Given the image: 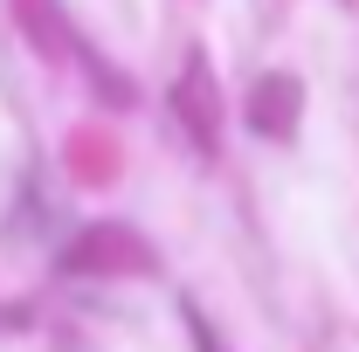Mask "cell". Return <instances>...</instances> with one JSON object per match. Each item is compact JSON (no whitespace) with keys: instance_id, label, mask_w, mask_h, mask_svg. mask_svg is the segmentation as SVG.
<instances>
[{"instance_id":"1","label":"cell","mask_w":359,"mask_h":352,"mask_svg":"<svg viewBox=\"0 0 359 352\" xmlns=\"http://www.w3.org/2000/svg\"><path fill=\"white\" fill-rule=\"evenodd\" d=\"M62 269H69V276H152V249L138 242L132 228L97 221V228H83V235L62 249Z\"/></svg>"},{"instance_id":"2","label":"cell","mask_w":359,"mask_h":352,"mask_svg":"<svg viewBox=\"0 0 359 352\" xmlns=\"http://www.w3.org/2000/svg\"><path fill=\"white\" fill-rule=\"evenodd\" d=\"M173 118L194 132L201 152H215V145H222V90H215V69H208V55H201V48L187 55V69H180V83H173Z\"/></svg>"},{"instance_id":"3","label":"cell","mask_w":359,"mask_h":352,"mask_svg":"<svg viewBox=\"0 0 359 352\" xmlns=\"http://www.w3.org/2000/svg\"><path fill=\"white\" fill-rule=\"evenodd\" d=\"M297 76H263V83L249 90V125L263 138H290L297 132Z\"/></svg>"},{"instance_id":"4","label":"cell","mask_w":359,"mask_h":352,"mask_svg":"<svg viewBox=\"0 0 359 352\" xmlns=\"http://www.w3.org/2000/svg\"><path fill=\"white\" fill-rule=\"evenodd\" d=\"M7 7H14V21L28 28V42L42 48L48 62H69V55H83V48H76V35L62 28V14H55V0H7Z\"/></svg>"}]
</instances>
